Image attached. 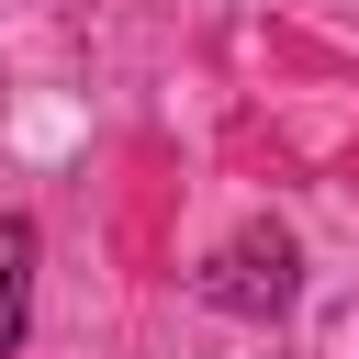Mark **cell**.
Returning <instances> with one entry per match:
<instances>
[{"label":"cell","instance_id":"6da1fadb","mask_svg":"<svg viewBox=\"0 0 359 359\" xmlns=\"http://www.w3.org/2000/svg\"><path fill=\"white\" fill-rule=\"evenodd\" d=\"M292 292H303V247L280 224H236L202 258V303H224V314H292Z\"/></svg>","mask_w":359,"mask_h":359},{"label":"cell","instance_id":"7a4b0ae2","mask_svg":"<svg viewBox=\"0 0 359 359\" xmlns=\"http://www.w3.org/2000/svg\"><path fill=\"white\" fill-rule=\"evenodd\" d=\"M22 314H34V224L0 213V359L22 348Z\"/></svg>","mask_w":359,"mask_h":359}]
</instances>
